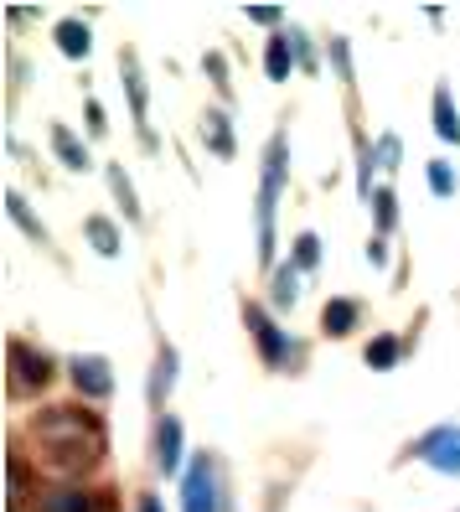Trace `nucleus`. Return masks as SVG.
<instances>
[{
  "mask_svg": "<svg viewBox=\"0 0 460 512\" xmlns=\"http://www.w3.org/2000/svg\"><path fill=\"white\" fill-rule=\"evenodd\" d=\"M285 166H290V145L285 135H274L264 145V182H259V259H274V202H280L285 187Z\"/></svg>",
  "mask_w": 460,
  "mask_h": 512,
  "instance_id": "obj_2",
  "label": "nucleus"
},
{
  "mask_svg": "<svg viewBox=\"0 0 460 512\" xmlns=\"http://www.w3.org/2000/svg\"><path fill=\"white\" fill-rule=\"evenodd\" d=\"M109 192L119 197V207H125V218H140V197H135V187H130V171L125 166H109Z\"/></svg>",
  "mask_w": 460,
  "mask_h": 512,
  "instance_id": "obj_20",
  "label": "nucleus"
},
{
  "mask_svg": "<svg viewBox=\"0 0 460 512\" xmlns=\"http://www.w3.org/2000/svg\"><path fill=\"white\" fill-rule=\"evenodd\" d=\"M259 26H274V21H280V11H269V6H259V11H249Z\"/></svg>",
  "mask_w": 460,
  "mask_h": 512,
  "instance_id": "obj_31",
  "label": "nucleus"
},
{
  "mask_svg": "<svg viewBox=\"0 0 460 512\" xmlns=\"http://www.w3.org/2000/svg\"><path fill=\"white\" fill-rule=\"evenodd\" d=\"M171 383H176V347L161 342V352H156V373H150V404H156V409H161V399L171 394Z\"/></svg>",
  "mask_w": 460,
  "mask_h": 512,
  "instance_id": "obj_12",
  "label": "nucleus"
},
{
  "mask_svg": "<svg viewBox=\"0 0 460 512\" xmlns=\"http://www.w3.org/2000/svg\"><path fill=\"white\" fill-rule=\"evenodd\" d=\"M6 213H11V223H16V228H26V238H37L42 249H52V238H47V228H42V223L32 218V207H26V202H21L16 192H6Z\"/></svg>",
  "mask_w": 460,
  "mask_h": 512,
  "instance_id": "obj_17",
  "label": "nucleus"
},
{
  "mask_svg": "<svg viewBox=\"0 0 460 512\" xmlns=\"http://www.w3.org/2000/svg\"><path fill=\"white\" fill-rule=\"evenodd\" d=\"M373 218H378V233H388V228H393V218H398V197H393L388 187H378V192H373Z\"/></svg>",
  "mask_w": 460,
  "mask_h": 512,
  "instance_id": "obj_23",
  "label": "nucleus"
},
{
  "mask_svg": "<svg viewBox=\"0 0 460 512\" xmlns=\"http://www.w3.org/2000/svg\"><path fill=\"white\" fill-rule=\"evenodd\" d=\"M321 264V238L316 233H300L295 238V269H316Z\"/></svg>",
  "mask_w": 460,
  "mask_h": 512,
  "instance_id": "obj_24",
  "label": "nucleus"
},
{
  "mask_svg": "<svg viewBox=\"0 0 460 512\" xmlns=\"http://www.w3.org/2000/svg\"><path fill=\"white\" fill-rule=\"evenodd\" d=\"M88 130H94V135H104L109 125H104V104L99 99H88Z\"/></svg>",
  "mask_w": 460,
  "mask_h": 512,
  "instance_id": "obj_29",
  "label": "nucleus"
},
{
  "mask_svg": "<svg viewBox=\"0 0 460 512\" xmlns=\"http://www.w3.org/2000/svg\"><path fill=\"white\" fill-rule=\"evenodd\" d=\"M243 321H249V331H254V342H259V357H264V363H269V368H285V363H290V342H285V331L269 321V311L249 300V306H243Z\"/></svg>",
  "mask_w": 460,
  "mask_h": 512,
  "instance_id": "obj_6",
  "label": "nucleus"
},
{
  "mask_svg": "<svg viewBox=\"0 0 460 512\" xmlns=\"http://www.w3.org/2000/svg\"><path fill=\"white\" fill-rule=\"evenodd\" d=\"M202 140H207V150H218V156H233V130H228V114L223 109H207L202 114Z\"/></svg>",
  "mask_w": 460,
  "mask_h": 512,
  "instance_id": "obj_15",
  "label": "nucleus"
},
{
  "mask_svg": "<svg viewBox=\"0 0 460 512\" xmlns=\"http://www.w3.org/2000/svg\"><path fill=\"white\" fill-rule=\"evenodd\" d=\"M73 388L88 399H109L114 394V368L104 363V357H73Z\"/></svg>",
  "mask_w": 460,
  "mask_h": 512,
  "instance_id": "obj_7",
  "label": "nucleus"
},
{
  "mask_svg": "<svg viewBox=\"0 0 460 512\" xmlns=\"http://www.w3.org/2000/svg\"><path fill=\"white\" fill-rule=\"evenodd\" d=\"M269 300H274L280 311H290V306H295V264L274 269V290H269Z\"/></svg>",
  "mask_w": 460,
  "mask_h": 512,
  "instance_id": "obj_21",
  "label": "nucleus"
},
{
  "mask_svg": "<svg viewBox=\"0 0 460 512\" xmlns=\"http://www.w3.org/2000/svg\"><path fill=\"white\" fill-rule=\"evenodd\" d=\"M32 435H37V445L47 450V456L57 461V466H94L99 456H104V425L88 409H78V404H52V409H42L37 419H32Z\"/></svg>",
  "mask_w": 460,
  "mask_h": 512,
  "instance_id": "obj_1",
  "label": "nucleus"
},
{
  "mask_svg": "<svg viewBox=\"0 0 460 512\" xmlns=\"http://www.w3.org/2000/svg\"><path fill=\"white\" fill-rule=\"evenodd\" d=\"M181 512H223V471L212 456H197L181 476Z\"/></svg>",
  "mask_w": 460,
  "mask_h": 512,
  "instance_id": "obj_3",
  "label": "nucleus"
},
{
  "mask_svg": "<svg viewBox=\"0 0 460 512\" xmlns=\"http://www.w3.org/2000/svg\"><path fill=\"white\" fill-rule=\"evenodd\" d=\"M57 47H63V57H88V26L83 21H57Z\"/></svg>",
  "mask_w": 460,
  "mask_h": 512,
  "instance_id": "obj_19",
  "label": "nucleus"
},
{
  "mask_svg": "<svg viewBox=\"0 0 460 512\" xmlns=\"http://www.w3.org/2000/svg\"><path fill=\"white\" fill-rule=\"evenodd\" d=\"M352 326H357V300H326V311H321L326 337H347Z\"/></svg>",
  "mask_w": 460,
  "mask_h": 512,
  "instance_id": "obj_13",
  "label": "nucleus"
},
{
  "mask_svg": "<svg viewBox=\"0 0 460 512\" xmlns=\"http://www.w3.org/2000/svg\"><path fill=\"white\" fill-rule=\"evenodd\" d=\"M6 357H11V394H37V388H47V378H52L47 352L26 347V342H11Z\"/></svg>",
  "mask_w": 460,
  "mask_h": 512,
  "instance_id": "obj_4",
  "label": "nucleus"
},
{
  "mask_svg": "<svg viewBox=\"0 0 460 512\" xmlns=\"http://www.w3.org/2000/svg\"><path fill=\"white\" fill-rule=\"evenodd\" d=\"M104 497H109V492L88 497V492H78V487H57V492H47V497L37 502V512H109Z\"/></svg>",
  "mask_w": 460,
  "mask_h": 512,
  "instance_id": "obj_8",
  "label": "nucleus"
},
{
  "mask_svg": "<svg viewBox=\"0 0 460 512\" xmlns=\"http://www.w3.org/2000/svg\"><path fill=\"white\" fill-rule=\"evenodd\" d=\"M140 512H166V507H161V497H140Z\"/></svg>",
  "mask_w": 460,
  "mask_h": 512,
  "instance_id": "obj_33",
  "label": "nucleus"
},
{
  "mask_svg": "<svg viewBox=\"0 0 460 512\" xmlns=\"http://www.w3.org/2000/svg\"><path fill=\"white\" fill-rule=\"evenodd\" d=\"M290 68H295V42L274 37V42L264 47V73H269L274 83H285V78H290Z\"/></svg>",
  "mask_w": 460,
  "mask_h": 512,
  "instance_id": "obj_16",
  "label": "nucleus"
},
{
  "mask_svg": "<svg viewBox=\"0 0 460 512\" xmlns=\"http://www.w3.org/2000/svg\"><path fill=\"white\" fill-rule=\"evenodd\" d=\"M398 352H404L398 337H373V342H367V363H373V368H393Z\"/></svg>",
  "mask_w": 460,
  "mask_h": 512,
  "instance_id": "obj_22",
  "label": "nucleus"
},
{
  "mask_svg": "<svg viewBox=\"0 0 460 512\" xmlns=\"http://www.w3.org/2000/svg\"><path fill=\"white\" fill-rule=\"evenodd\" d=\"M331 63H336V73H342V78L352 83V57H347V42H342V37L331 42Z\"/></svg>",
  "mask_w": 460,
  "mask_h": 512,
  "instance_id": "obj_28",
  "label": "nucleus"
},
{
  "mask_svg": "<svg viewBox=\"0 0 460 512\" xmlns=\"http://www.w3.org/2000/svg\"><path fill=\"white\" fill-rule=\"evenodd\" d=\"M373 156H378V166H398V161H404V145H398V135H383L373 145Z\"/></svg>",
  "mask_w": 460,
  "mask_h": 512,
  "instance_id": "obj_26",
  "label": "nucleus"
},
{
  "mask_svg": "<svg viewBox=\"0 0 460 512\" xmlns=\"http://www.w3.org/2000/svg\"><path fill=\"white\" fill-rule=\"evenodd\" d=\"M367 259H373V264L388 259V244H383V238H373V244H367Z\"/></svg>",
  "mask_w": 460,
  "mask_h": 512,
  "instance_id": "obj_30",
  "label": "nucleus"
},
{
  "mask_svg": "<svg viewBox=\"0 0 460 512\" xmlns=\"http://www.w3.org/2000/svg\"><path fill=\"white\" fill-rule=\"evenodd\" d=\"M119 68H125V94H130V109H135L140 140L150 145V130H145V73H140V57H135V52H125V57H119Z\"/></svg>",
  "mask_w": 460,
  "mask_h": 512,
  "instance_id": "obj_10",
  "label": "nucleus"
},
{
  "mask_svg": "<svg viewBox=\"0 0 460 512\" xmlns=\"http://www.w3.org/2000/svg\"><path fill=\"white\" fill-rule=\"evenodd\" d=\"M52 150L63 156V166H73V171H88V145L68 130V125H52Z\"/></svg>",
  "mask_w": 460,
  "mask_h": 512,
  "instance_id": "obj_14",
  "label": "nucleus"
},
{
  "mask_svg": "<svg viewBox=\"0 0 460 512\" xmlns=\"http://www.w3.org/2000/svg\"><path fill=\"white\" fill-rule=\"evenodd\" d=\"M435 135L450 140V145H460V114L450 104V88H440V94H435Z\"/></svg>",
  "mask_w": 460,
  "mask_h": 512,
  "instance_id": "obj_18",
  "label": "nucleus"
},
{
  "mask_svg": "<svg viewBox=\"0 0 460 512\" xmlns=\"http://www.w3.org/2000/svg\"><path fill=\"white\" fill-rule=\"evenodd\" d=\"M83 233H88V244H94V254H104V259H114L119 249H125V238H119V223H109V218H88L83 223Z\"/></svg>",
  "mask_w": 460,
  "mask_h": 512,
  "instance_id": "obj_11",
  "label": "nucleus"
},
{
  "mask_svg": "<svg viewBox=\"0 0 460 512\" xmlns=\"http://www.w3.org/2000/svg\"><path fill=\"white\" fill-rule=\"evenodd\" d=\"M202 68L212 73V83H218V94H228V63H223V52H207V57H202Z\"/></svg>",
  "mask_w": 460,
  "mask_h": 512,
  "instance_id": "obj_27",
  "label": "nucleus"
},
{
  "mask_svg": "<svg viewBox=\"0 0 460 512\" xmlns=\"http://www.w3.org/2000/svg\"><path fill=\"white\" fill-rule=\"evenodd\" d=\"M414 456L424 466H435L445 476H460V425H435L419 445H414Z\"/></svg>",
  "mask_w": 460,
  "mask_h": 512,
  "instance_id": "obj_5",
  "label": "nucleus"
},
{
  "mask_svg": "<svg viewBox=\"0 0 460 512\" xmlns=\"http://www.w3.org/2000/svg\"><path fill=\"white\" fill-rule=\"evenodd\" d=\"M429 192H435V197H450L455 192V171L445 161H429Z\"/></svg>",
  "mask_w": 460,
  "mask_h": 512,
  "instance_id": "obj_25",
  "label": "nucleus"
},
{
  "mask_svg": "<svg viewBox=\"0 0 460 512\" xmlns=\"http://www.w3.org/2000/svg\"><path fill=\"white\" fill-rule=\"evenodd\" d=\"M156 466H161V476L181 471V425H176V414L156 419Z\"/></svg>",
  "mask_w": 460,
  "mask_h": 512,
  "instance_id": "obj_9",
  "label": "nucleus"
},
{
  "mask_svg": "<svg viewBox=\"0 0 460 512\" xmlns=\"http://www.w3.org/2000/svg\"><path fill=\"white\" fill-rule=\"evenodd\" d=\"M290 42H295V57H300V63H311V42H305V37H300V32H295V37H290Z\"/></svg>",
  "mask_w": 460,
  "mask_h": 512,
  "instance_id": "obj_32",
  "label": "nucleus"
}]
</instances>
